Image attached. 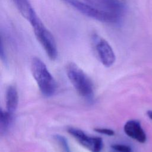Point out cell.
Wrapping results in <instances>:
<instances>
[{"label": "cell", "instance_id": "obj_1", "mask_svg": "<svg viewBox=\"0 0 152 152\" xmlns=\"http://www.w3.org/2000/svg\"><path fill=\"white\" fill-rule=\"evenodd\" d=\"M67 76L78 93L87 100L94 97L93 83L88 75L75 63L70 62L66 66Z\"/></svg>", "mask_w": 152, "mask_h": 152}, {"label": "cell", "instance_id": "obj_2", "mask_svg": "<svg viewBox=\"0 0 152 152\" xmlns=\"http://www.w3.org/2000/svg\"><path fill=\"white\" fill-rule=\"evenodd\" d=\"M31 71L41 93L46 97L52 96L56 91V84L45 63L39 58H33Z\"/></svg>", "mask_w": 152, "mask_h": 152}, {"label": "cell", "instance_id": "obj_3", "mask_svg": "<svg viewBox=\"0 0 152 152\" xmlns=\"http://www.w3.org/2000/svg\"><path fill=\"white\" fill-rule=\"evenodd\" d=\"M31 25L34 35L51 60H55L58 56V50L55 40L52 34L45 26L35 12L28 21Z\"/></svg>", "mask_w": 152, "mask_h": 152}, {"label": "cell", "instance_id": "obj_4", "mask_svg": "<svg viewBox=\"0 0 152 152\" xmlns=\"http://www.w3.org/2000/svg\"><path fill=\"white\" fill-rule=\"evenodd\" d=\"M80 12L94 20L107 23H116L121 18L110 13L100 11L84 1L80 0H62Z\"/></svg>", "mask_w": 152, "mask_h": 152}, {"label": "cell", "instance_id": "obj_5", "mask_svg": "<svg viewBox=\"0 0 152 152\" xmlns=\"http://www.w3.org/2000/svg\"><path fill=\"white\" fill-rule=\"evenodd\" d=\"M68 132L83 147L90 152H101L103 143L102 138L89 136L82 130L70 127L67 129Z\"/></svg>", "mask_w": 152, "mask_h": 152}, {"label": "cell", "instance_id": "obj_6", "mask_svg": "<svg viewBox=\"0 0 152 152\" xmlns=\"http://www.w3.org/2000/svg\"><path fill=\"white\" fill-rule=\"evenodd\" d=\"M93 39L96 52L101 63L106 67L111 66L115 63L116 57L110 44L97 35H94Z\"/></svg>", "mask_w": 152, "mask_h": 152}, {"label": "cell", "instance_id": "obj_7", "mask_svg": "<svg viewBox=\"0 0 152 152\" xmlns=\"http://www.w3.org/2000/svg\"><path fill=\"white\" fill-rule=\"evenodd\" d=\"M94 8L121 18L124 5L121 0H83Z\"/></svg>", "mask_w": 152, "mask_h": 152}, {"label": "cell", "instance_id": "obj_8", "mask_svg": "<svg viewBox=\"0 0 152 152\" xmlns=\"http://www.w3.org/2000/svg\"><path fill=\"white\" fill-rule=\"evenodd\" d=\"M124 130L131 138L140 143L145 142L147 135L138 121L134 119L128 121L124 126Z\"/></svg>", "mask_w": 152, "mask_h": 152}, {"label": "cell", "instance_id": "obj_9", "mask_svg": "<svg viewBox=\"0 0 152 152\" xmlns=\"http://www.w3.org/2000/svg\"><path fill=\"white\" fill-rule=\"evenodd\" d=\"M6 107L8 112L12 113L17 109L18 102V96L17 89L12 86H9L5 94Z\"/></svg>", "mask_w": 152, "mask_h": 152}, {"label": "cell", "instance_id": "obj_10", "mask_svg": "<svg viewBox=\"0 0 152 152\" xmlns=\"http://www.w3.org/2000/svg\"><path fill=\"white\" fill-rule=\"evenodd\" d=\"M21 14L28 21L36 12L28 0H12Z\"/></svg>", "mask_w": 152, "mask_h": 152}, {"label": "cell", "instance_id": "obj_11", "mask_svg": "<svg viewBox=\"0 0 152 152\" xmlns=\"http://www.w3.org/2000/svg\"><path fill=\"white\" fill-rule=\"evenodd\" d=\"M12 119V113L8 111L1 110V128L2 131H5L9 126Z\"/></svg>", "mask_w": 152, "mask_h": 152}, {"label": "cell", "instance_id": "obj_12", "mask_svg": "<svg viewBox=\"0 0 152 152\" xmlns=\"http://www.w3.org/2000/svg\"><path fill=\"white\" fill-rule=\"evenodd\" d=\"M111 147L113 150L117 152H132V150L129 145L125 144H116L112 145Z\"/></svg>", "mask_w": 152, "mask_h": 152}, {"label": "cell", "instance_id": "obj_13", "mask_svg": "<svg viewBox=\"0 0 152 152\" xmlns=\"http://www.w3.org/2000/svg\"><path fill=\"white\" fill-rule=\"evenodd\" d=\"M94 131L98 133L104 134L108 136H113L115 135L114 131L111 129L103 128H94Z\"/></svg>", "mask_w": 152, "mask_h": 152}, {"label": "cell", "instance_id": "obj_14", "mask_svg": "<svg viewBox=\"0 0 152 152\" xmlns=\"http://www.w3.org/2000/svg\"><path fill=\"white\" fill-rule=\"evenodd\" d=\"M147 115L150 119L152 120V110H148L147 112Z\"/></svg>", "mask_w": 152, "mask_h": 152}]
</instances>
